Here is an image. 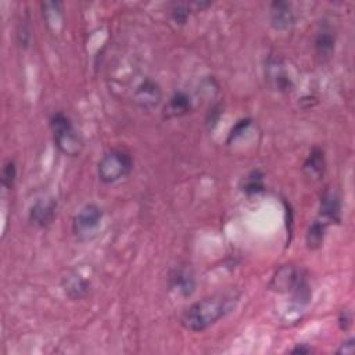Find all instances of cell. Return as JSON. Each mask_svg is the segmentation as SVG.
Masks as SVG:
<instances>
[{
	"mask_svg": "<svg viewBox=\"0 0 355 355\" xmlns=\"http://www.w3.org/2000/svg\"><path fill=\"white\" fill-rule=\"evenodd\" d=\"M354 352H355V340L352 337L341 343L337 349V354H354Z\"/></svg>",
	"mask_w": 355,
	"mask_h": 355,
	"instance_id": "cell-23",
	"label": "cell"
},
{
	"mask_svg": "<svg viewBox=\"0 0 355 355\" xmlns=\"http://www.w3.org/2000/svg\"><path fill=\"white\" fill-rule=\"evenodd\" d=\"M302 279H305V276L301 273V270L291 265H284L280 266L273 275L269 288L276 293H291Z\"/></svg>",
	"mask_w": 355,
	"mask_h": 355,
	"instance_id": "cell-7",
	"label": "cell"
},
{
	"mask_svg": "<svg viewBox=\"0 0 355 355\" xmlns=\"http://www.w3.org/2000/svg\"><path fill=\"white\" fill-rule=\"evenodd\" d=\"M62 4L61 3H42V12L43 18L46 19L47 25L53 29H57V26L62 22Z\"/></svg>",
	"mask_w": 355,
	"mask_h": 355,
	"instance_id": "cell-18",
	"label": "cell"
},
{
	"mask_svg": "<svg viewBox=\"0 0 355 355\" xmlns=\"http://www.w3.org/2000/svg\"><path fill=\"white\" fill-rule=\"evenodd\" d=\"M61 287H62L65 295L73 301L85 298L90 291L89 280H86L80 273H78L75 270L68 272L62 277Z\"/></svg>",
	"mask_w": 355,
	"mask_h": 355,
	"instance_id": "cell-11",
	"label": "cell"
},
{
	"mask_svg": "<svg viewBox=\"0 0 355 355\" xmlns=\"http://www.w3.org/2000/svg\"><path fill=\"white\" fill-rule=\"evenodd\" d=\"M103 220V209L97 204L83 205L72 220V232L79 240H90L100 229Z\"/></svg>",
	"mask_w": 355,
	"mask_h": 355,
	"instance_id": "cell-4",
	"label": "cell"
},
{
	"mask_svg": "<svg viewBox=\"0 0 355 355\" xmlns=\"http://www.w3.org/2000/svg\"><path fill=\"white\" fill-rule=\"evenodd\" d=\"M15 179H17V166H15V162L8 159L4 165H3V169H1V184L4 189L7 190H11L14 187V183H15Z\"/></svg>",
	"mask_w": 355,
	"mask_h": 355,
	"instance_id": "cell-20",
	"label": "cell"
},
{
	"mask_svg": "<svg viewBox=\"0 0 355 355\" xmlns=\"http://www.w3.org/2000/svg\"><path fill=\"white\" fill-rule=\"evenodd\" d=\"M57 214V201L53 198H40L29 209V220L37 227H47L53 223Z\"/></svg>",
	"mask_w": 355,
	"mask_h": 355,
	"instance_id": "cell-8",
	"label": "cell"
},
{
	"mask_svg": "<svg viewBox=\"0 0 355 355\" xmlns=\"http://www.w3.org/2000/svg\"><path fill=\"white\" fill-rule=\"evenodd\" d=\"M132 169V155L122 148H112L100 158L97 164V176L103 183L111 184L126 178Z\"/></svg>",
	"mask_w": 355,
	"mask_h": 355,
	"instance_id": "cell-3",
	"label": "cell"
},
{
	"mask_svg": "<svg viewBox=\"0 0 355 355\" xmlns=\"http://www.w3.org/2000/svg\"><path fill=\"white\" fill-rule=\"evenodd\" d=\"M55 147L68 157H78L83 148V140L72 119L62 111L51 114L49 119Z\"/></svg>",
	"mask_w": 355,
	"mask_h": 355,
	"instance_id": "cell-2",
	"label": "cell"
},
{
	"mask_svg": "<svg viewBox=\"0 0 355 355\" xmlns=\"http://www.w3.org/2000/svg\"><path fill=\"white\" fill-rule=\"evenodd\" d=\"M326 229L327 223L322 219H316L309 225L305 234V243L309 250H318L322 247L326 236Z\"/></svg>",
	"mask_w": 355,
	"mask_h": 355,
	"instance_id": "cell-16",
	"label": "cell"
},
{
	"mask_svg": "<svg viewBox=\"0 0 355 355\" xmlns=\"http://www.w3.org/2000/svg\"><path fill=\"white\" fill-rule=\"evenodd\" d=\"M132 98L137 107L143 110H153L162 101L161 86L154 79L144 78L133 89Z\"/></svg>",
	"mask_w": 355,
	"mask_h": 355,
	"instance_id": "cell-5",
	"label": "cell"
},
{
	"mask_svg": "<svg viewBox=\"0 0 355 355\" xmlns=\"http://www.w3.org/2000/svg\"><path fill=\"white\" fill-rule=\"evenodd\" d=\"M239 298L240 294L234 290L204 297L184 309L180 316V324L183 329L193 333L204 331L230 313L236 308Z\"/></svg>",
	"mask_w": 355,
	"mask_h": 355,
	"instance_id": "cell-1",
	"label": "cell"
},
{
	"mask_svg": "<svg viewBox=\"0 0 355 355\" xmlns=\"http://www.w3.org/2000/svg\"><path fill=\"white\" fill-rule=\"evenodd\" d=\"M324 168L326 161L323 150L319 147H313L302 164L304 173L312 180H319L324 173Z\"/></svg>",
	"mask_w": 355,
	"mask_h": 355,
	"instance_id": "cell-14",
	"label": "cell"
},
{
	"mask_svg": "<svg viewBox=\"0 0 355 355\" xmlns=\"http://www.w3.org/2000/svg\"><path fill=\"white\" fill-rule=\"evenodd\" d=\"M352 323V316L348 309H343L338 315V326L341 330H348Z\"/></svg>",
	"mask_w": 355,
	"mask_h": 355,
	"instance_id": "cell-22",
	"label": "cell"
},
{
	"mask_svg": "<svg viewBox=\"0 0 355 355\" xmlns=\"http://www.w3.org/2000/svg\"><path fill=\"white\" fill-rule=\"evenodd\" d=\"M269 19L270 25L276 31H286L294 25L295 15L293 11V7L287 1H273L269 6Z\"/></svg>",
	"mask_w": 355,
	"mask_h": 355,
	"instance_id": "cell-10",
	"label": "cell"
},
{
	"mask_svg": "<svg viewBox=\"0 0 355 355\" xmlns=\"http://www.w3.org/2000/svg\"><path fill=\"white\" fill-rule=\"evenodd\" d=\"M169 12L172 19L179 24L183 25L186 24L190 12H191V3H182V1H175L169 4Z\"/></svg>",
	"mask_w": 355,
	"mask_h": 355,
	"instance_id": "cell-19",
	"label": "cell"
},
{
	"mask_svg": "<svg viewBox=\"0 0 355 355\" xmlns=\"http://www.w3.org/2000/svg\"><path fill=\"white\" fill-rule=\"evenodd\" d=\"M336 35L330 26H322L315 36V50L322 58H329L334 51Z\"/></svg>",
	"mask_w": 355,
	"mask_h": 355,
	"instance_id": "cell-15",
	"label": "cell"
},
{
	"mask_svg": "<svg viewBox=\"0 0 355 355\" xmlns=\"http://www.w3.org/2000/svg\"><path fill=\"white\" fill-rule=\"evenodd\" d=\"M319 219L329 223H338L341 219V202L336 191H324L320 198Z\"/></svg>",
	"mask_w": 355,
	"mask_h": 355,
	"instance_id": "cell-13",
	"label": "cell"
},
{
	"mask_svg": "<svg viewBox=\"0 0 355 355\" xmlns=\"http://www.w3.org/2000/svg\"><path fill=\"white\" fill-rule=\"evenodd\" d=\"M191 98L186 92H175L166 101L164 107V118L172 119V118H180L187 115L191 111Z\"/></svg>",
	"mask_w": 355,
	"mask_h": 355,
	"instance_id": "cell-12",
	"label": "cell"
},
{
	"mask_svg": "<svg viewBox=\"0 0 355 355\" xmlns=\"http://www.w3.org/2000/svg\"><path fill=\"white\" fill-rule=\"evenodd\" d=\"M240 190L248 196H254L262 193L265 190L263 175L259 171H251L245 175L240 183Z\"/></svg>",
	"mask_w": 355,
	"mask_h": 355,
	"instance_id": "cell-17",
	"label": "cell"
},
{
	"mask_svg": "<svg viewBox=\"0 0 355 355\" xmlns=\"http://www.w3.org/2000/svg\"><path fill=\"white\" fill-rule=\"evenodd\" d=\"M168 283L169 288L183 298L190 297L196 290V280L191 270L182 266H178L171 270L168 276Z\"/></svg>",
	"mask_w": 355,
	"mask_h": 355,
	"instance_id": "cell-9",
	"label": "cell"
},
{
	"mask_svg": "<svg viewBox=\"0 0 355 355\" xmlns=\"http://www.w3.org/2000/svg\"><path fill=\"white\" fill-rule=\"evenodd\" d=\"M265 76L269 86L276 92H290L293 82L287 73L283 61L279 57H269L265 64Z\"/></svg>",
	"mask_w": 355,
	"mask_h": 355,
	"instance_id": "cell-6",
	"label": "cell"
},
{
	"mask_svg": "<svg viewBox=\"0 0 355 355\" xmlns=\"http://www.w3.org/2000/svg\"><path fill=\"white\" fill-rule=\"evenodd\" d=\"M251 123V119H241L236 123V126L232 129L230 135H229V139H227V143H230L232 140H234L237 136H240L241 133H244V130L250 126Z\"/></svg>",
	"mask_w": 355,
	"mask_h": 355,
	"instance_id": "cell-21",
	"label": "cell"
},
{
	"mask_svg": "<svg viewBox=\"0 0 355 355\" xmlns=\"http://www.w3.org/2000/svg\"><path fill=\"white\" fill-rule=\"evenodd\" d=\"M293 354H309L311 352V348L309 347H305V344H297L295 348L291 349Z\"/></svg>",
	"mask_w": 355,
	"mask_h": 355,
	"instance_id": "cell-24",
	"label": "cell"
}]
</instances>
